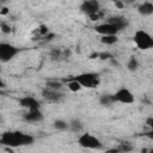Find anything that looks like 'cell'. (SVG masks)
<instances>
[{"instance_id":"obj_1","label":"cell","mask_w":153,"mask_h":153,"mask_svg":"<svg viewBox=\"0 0 153 153\" xmlns=\"http://www.w3.org/2000/svg\"><path fill=\"white\" fill-rule=\"evenodd\" d=\"M35 137L30 134H25L22 131H6L0 137V143L8 147H20L33 143Z\"/></svg>"},{"instance_id":"obj_2","label":"cell","mask_w":153,"mask_h":153,"mask_svg":"<svg viewBox=\"0 0 153 153\" xmlns=\"http://www.w3.org/2000/svg\"><path fill=\"white\" fill-rule=\"evenodd\" d=\"M133 41L140 50H148L153 48V37L145 30H136L133 36Z\"/></svg>"},{"instance_id":"obj_3","label":"cell","mask_w":153,"mask_h":153,"mask_svg":"<svg viewBox=\"0 0 153 153\" xmlns=\"http://www.w3.org/2000/svg\"><path fill=\"white\" fill-rule=\"evenodd\" d=\"M72 79L79 81L81 84L82 87H87V88H93L97 87L100 82V78L99 74L97 73H92V72H87V73H81L78 74L75 76H72Z\"/></svg>"},{"instance_id":"obj_4","label":"cell","mask_w":153,"mask_h":153,"mask_svg":"<svg viewBox=\"0 0 153 153\" xmlns=\"http://www.w3.org/2000/svg\"><path fill=\"white\" fill-rule=\"evenodd\" d=\"M78 143L82 148H88V149H102L103 148V143L100 142V140L90 133L81 134L78 137Z\"/></svg>"},{"instance_id":"obj_5","label":"cell","mask_w":153,"mask_h":153,"mask_svg":"<svg viewBox=\"0 0 153 153\" xmlns=\"http://www.w3.org/2000/svg\"><path fill=\"white\" fill-rule=\"evenodd\" d=\"M18 53H20V49L18 47L12 45L10 43H5V42L0 43V61L1 62H8Z\"/></svg>"},{"instance_id":"obj_6","label":"cell","mask_w":153,"mask_h":153,"mask_svg":"<svg viewBox=\"0 0 153 153\" xmlns=\"http://www.w3.org/2000/svg\"><path fill=\"white\" fill-rule=\"evenodd\" d=\"M115 97V100L118 102V103H122V104H131L134 103L135 98H134V94L130 92V90H128L127 87H121L120 90H117L114 94Z\"/></svg>"},{"instance_id":"obj_7","label":"cell","mask_w":153,"mask_h":153,"mask_svg":"<svg viewBox=\"0 0 153 153\" xmlns=\"http://www.w3.org/2000/svg\"><path fill=\"white\" fill-rule=\"evenodd\" d=\"M80 11L84 14L91 16L100 11V4L98 0H84L80 5Z\"/></svg>"},{"instance_id":"obj_8","label":"cell","mask_w":153,"mask_h":153,"mask_svg":"<svg viewBox=\"0 0 153 153\" xmlns=\"http://www.w3.org/2000/svg\"><path fill=\"white\" fill-rule=\"evenodd\" d=\"M42 97L50 103H59L62 100L63 93L59 90H53V88H49L45 86V88L42 90Z\"/></svg>"},{"instance_id":"obj_9","label":"cell","mask_w":153,"mask_h":153,"mask_svg":"<svg viewBox=\"0 0 153 153\" xmlns=\"http://www.w3.org/2000/svg\"><path fill=\"white\" fill-rule=\"evenodd\" d=\"M94 31L97 33L102 35V36H104V35H117V32H118L117 27L115 25L110 24L109 22L99 24V25H96L94 26Z\"/></svg>"},{"instance_id":"obj_10","label":"cell","mask_w":153,"mask_h":153,"mask_svg":"<svg viewBox=\"0 0 153 153\" xmlns=\"http://www.w3.org/2000/svg\"><path fill=\"white\" fill-rule=\"evenodd\" d=\"M19 105L24 109H27V110H31V109H39L41 106V103L35 98V97H31V96H26V97H23L19 99Z\"/></svg>"},{"instance_id":"obj_11","label":"cell","mask_w":153,"mask_h":153,"mask_svg":"<svg viewBox=\"0 0 153 153\" xmlns=\"http://www.w3.org/2000/svg\"><path fill=\"white\" fill-rule=\"evenodd\" d=\"M43 114L39 109H31V110H27V112L24 115V120L26 122H41L43 120Z\"/></svg>"},{"instance_id":"obj_12","label":"cell","mask_w":153,"mask_h":153,"mask_svg":"<svg viewBox=\"0 0 153 153\" xmlns=\"http://www.w3.org/2000/svg\"><path fill=\"white\" fill-rule=\"evenodd\" d=\"M108 22H109L110 24L115 25V26L117 27L118 31L126 29V27L128 26V24H129L128 19H127L126 17H122V16H115V17H111V18L108 19Z\"/></svg>"},{"instance_id":"obj_13","label":"cell","mask_w":153,"mask_h":153,"mask_svg":"<svg viewBox=\"0 0 153 153\" xmlns=\"http://www.w3.org/2000/svg\"><path fill=\"white\" fill-rule=\"evenodd\" d=\"M69 56V50L68 49H60V48H54L50 50V59L53 61H61V60H65Z\"/></svg>"},{"instance_id":"obj_14","label":"cell","mask_w":153,"mask_h":153,"mask_svg":"<svg viewBox=\"0 0 153 153\" xmlns=\"http://www.w3.org/2000/svg\"><path fill=\"white\" fill-rule=\"evenodd\" d=\"M137 12H139V14H141L143 17L153 14V4L151 1H145V2L140 4L137 6Z\"/></svg>"},{"instance_id":"obj_15","label":"cell","mask_w":153,"mask_h":153,"mask_svg":"<svg viewBox=\"0 0 153 153\" xmlns=\"http://www.w3.org/2000/svg\"><path fill=\"white\" fill-rule=\"evenodd\" d=\"M69 129L73 131V133H80L82 129H84V124L81 123L80 120L78 118H74L69 122Z\"/></svg>"},{"instance_id":"obj_16","label":"cell","mask_w":153,"mask_h":153,"mask_svg":"<svg viewBox=\"0 0 153 153\" xmlns=\"http://www.w3.org/2000/svg\"><path fill=\"white\" fill-rule=\"evenodd\" d=\"M100 42L103 44L111 45V44H115L118 42V37H117V35H104L100 37Z\"/></svg>"},{"instance_id":"obj_17","label":"cell","mask_w":153,"mask_h":153,"mask_svg":"<svg viewBox=\"0 0 153 153\" xmlns=\"http://www.w3.org/2000/svg\"><path fill=\"white\" fill-rule=\"evenodd\" d=\"M116 100H115V97H114V94H103V96H100V98H99V103L102 104V105H104V106H109V105H111L112 103H115Z\"/></svg>"},{"instance_id":"obj_18","label":"cell","mask_w":153,"mask_h":153,"mask_svg":"<svg viewBox=\"0 0 153 153\" xmlns=\"http://www.w3.org/2000/svg\"><path fill=\"white\" fill-rule=\"evenodd\" d=\"M67 87H68L69 91H72V92H78V91H80V90L82 88L81 84H80L79 81L72 79V78L68 80V82H67Z\"/></svg>"},{"instance_id":"obj_19","label":"cell","mask_w":153,"mask_h":153,"mask_svg":"<svg viewBox=\"0 0 153 153\" xmlns=\"http://www.w3.org/2000/svg\"><path fill=\"white\" fill-rule=\"evenodd\" d=\"M127 68H128V71H130V72L137 71V68H139V61L136 60V57L131 56V57L128 60V62H127Z\"/></svg>"},{"instance_id":"obj_20","label":"cell","mask_w":153,"mask_h":153,"mask_svg":"<svg viewBox=\"0 0 153 153\" xmlns=\"http://www.w3.org/2000/svg\"><path fill=\"white\" fill-rule=\"evenodd\" d=\"M54 128L57 130H67L69 129V123H67L63 120H56L54 122Z\"/></svg>"},{"instance_id":"obj_21","label":"cell","mask_w":153,"mask_h":153,"mask_svg":"<svg viewBox=\"0 0 153 153\" xmlns=\"http://www.w3.org/2000/svg\"><path fill=\"white\" fill-rule=\"evenodd\" d=\"M45 86L49 88H53V90H59V91H61V88H62V84L57 80H49V81H47Z\"/></svg>"},{"instance_id":"obj_22","label":"cell","mask_w":153,"mask_h":153,"mask_svg":"<svg viewBox=\"0 0 153 153\" xmlns=\"http://www.w3.org/2000/svg\"><path fill=\"white\" fill-rule=\"evenodd\" d=\"M36 32H38V36H39V37H42V36H45V35H48L50 31H49V27H48L47 25H44V24H41V25L37 27Z\"/></svg>"},{"instance_id":"obj_23","label":"cell","mask_w":153,"mask_h":153,"mask_svg":"<svg viewBox=\"0 0 153 153\" xmlns=\"http://www.w3.org/2000/svg\"><path fill=\"white\" fill-rule=\"evenodd\" d=\"M117 148H118V151H120V152H129V151H131V149H133L131 145H130L129 142H127V141L121 142V143H120V146H118Z\"/></svg>"},{"instance_id":"obj_24","label":"cell","mask_w":153,"mask_h":153,"mask_svg":"<svg viewBox=\"0 0 153 153\" xmlns=\"http://www.w3.org/2000/svg\"><path fill=\"white\" fill-rule=\"evenodd\" d=\"M0 29H1V32L2 33H10L11 32V26L7 24V23H5V22H1L0 23Z\"/></svg>"},{"instance_id":"obj_25","label":"cell","mask_w":153,"mask_h":153,"mask_svg":"<svg viewBox=\"0 0 153 153\" xmlns=\"http://www.w3.org/2000/svg\"><path fill=\"white\" fill-rule=\"evenodd\" d=\"M90 17V20H92V22H97V20H99V19H102L103 18V12H97V13H93V14H91V16H88Z\"/></svg>"},{"instance_id":"obj_26","label":"cell","mask_w":153,"mask_h":153,"mask_svg":"<svg viewBox=\"0 0 153 153\" xmlns=\"http://www.w3.org/2000/svg\"><path fill=\"white\" fill-rule=\"evenodd\" d=\"M112 55L109 53V51H103V53H99V59L100 60H109L111 59Z\"/></svg>"},{"instance_id":"obj_27","label":"cell","mask_w":153,"mask_h":153,"mask_svg":"<svg viewBox=\"0 0 153 153\" xmlns=\"http://www.w3.org/2000/svg\"><path fill=\"white\" fill-rule=\"evenodd\" d=\"M146 124L149 127V129H153V116L146 118Z\"/></svg>"},{"instance_id":"obj_28","label":"cell","mask_w":153,"mask_h":153,"mask_svg":"<svg viewBox=\"0 0 153 153\" xmlns=\"http://www.w3.org/2000/svg\"><path fill=\"white\" fill-rule=\"evenodd\" d=\"M143 135H145L146 137H148V139L153 140V129H149L148 131H145V133H143Z\"/></svg>"},{"instance_id":"obj_29","label":"cell","mask_w":153,"mask_h":153,"mask_svg":"<svg viewBox=\"0 0 153 153\" xmlns=\"http://www.w3.org/2000/svg\"><path fill=\"white\" fill-rule=\"evenodd\" d=\"M8 12H10V8H8L7 6H2V8H1V11H0V14H1V16H6Z\"/></svg>"},{"instance_id":"obj_30","label":"cell","mask_w":153,"mask_h":153,"mask_svg":"<svg viewBox=\"0 0 153 153\" xmlns=\"http://www.w3.org/2000/svg\"><path fill=\"white\" fill-rule=\"evenodd\" d=\"M114 2H115V5H116V7H118V8H123V7H124V2H122V1H120V0H114Z\"/></svg>"},{"instance_id":"obj_31","label":"cell","mask_w":153,"mask_h":153,"mask_svg":"<svg viewBox=\"0 0 153 153\" xmlns=\"http://www.w3.org/2000/svg\"><path fill=\"white\" fill-rule=\"evenodd\" d=\"M88 59H90V60H94V59H99V53H92V54H90V56H88Z\"/></svg>"},{"instance_id":"obj_32","label":"cell","mask_w":153,"mask_h":153,"mask_svg":"<svg viewBox=\"0 0 153 153\" xmlns=\"http://www.w3.org/2000/svg\"><path fill=\"white\" fill-rule=\"evenodd\" d=\"M135 0H124V4H134Z\"/></svg>"},{"instance_id":"obj_33","label":"cell","mask_w":153,"mask_h":153,"mask_svg":"<svg viewBox=\"0 0 153 153\" xmlns=\"http://www.w3.org/2000/svg\"><path fill=\"white\" fill-rule=\"evenodd\" d=\"M0 87H1V88H5V87H6V86H5V82H4L2 80L0 81Z\"/></svg>"},{"instance_id":"obj_34","label":"cell","mask_w":153,"mask_h":153,"mask_svg":"<svg viewBox=\"0 0 153 153\" xmlns=\"http://www.w3.org/2000/svg\"><path fill=\"white\" fill-rule=\"evenodd\" d=\"M1 1V4H5V2H7V1H10V0H0Z\"/></svg>"}]
</instances>
